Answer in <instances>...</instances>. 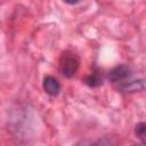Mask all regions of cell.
<instances>
[{
	"label": "cell",
	"mask_w": 146,
	"mask_h": 146,
	"mask_svg": "<svg viewBox=\"0 0 146 146\" xmlns=\"http://www.w3.org/2000/svg\"><path fill=\"white\" fill-rule=\"evenodd\" d=\"M80 67V58L76 54L71 50H64L58 59V71L59 73L66 78L71 79L75 75Z\"/></svg>",
	"instance_id": "cell-1"
},
{
	"label": "cell",
	"mask_w": 146,
	"mask_h": 146,
	"mask_svg": "<svg viewBox=\"0 0 146 146\" xmlns=\"http://www.w3.org/2000/svg\"><path fill=\"white\" fill-rule=\"evenodd\" d=\"M132 74V71L131 68L125 65V64H121V65H117L115 67H113L110 73H108V80L112 82V83H122L124 82L127 79H129Z\"/></svg>",
	"instance_id": "cell-2"
},
{
	"label": "cell",
	"mask_w": 146,
	"mask_h": 146,
	"mask_svg": "<svg viewBox=\"0 0 146 146\" xmlns=\"http://www.w3.org/2000/svg\"><path fill=\"white\" fill-rule=\"evenodd\" d=\"M42 88H43L46 94H48L49 96L55 97L60 91V83L58 82V80L55 76L46 75L42 80Z\"/></svg>",
	"instance_id": "cell-3"
},
{
	"label": "cell",
	"mask_w": 146,
	"mask_h": 146,
	"mask_svg": "<svg viewBox=\"0 0 146 146\" xmlns=\"http://www.w3.org/2000/svg\"><path fill=\"white\" fill-rule=\"evenodd\" d=\"M119 89L123 92H139L145 89V83L143 79L133 81H124L119 84Z\"/></svg>",
	"instance_id": "cell-4"
},
{
	"label": "cell",
	"mask_w": 146,
	"mask_h": 146,
	"mask_svg": "<svg viewBox=\"0 0 146 146\" xmlns=\"http://www.w3.org/2000/svg\"><path fill=\"white\" fill-rule=\"evenodd\" d=\"M103 81H104V76H103V73H102L100 68H95L89 75H87L83 79L84 84H87L90 88H96V87L102 86Z\"/></svg>",
	"instance_id": "cell-5"
},
{
	"label": "cell",
	"mask_w": 146,
	"mask_h": 146,
	"mask_svg": "<svg viewBox=\"0 0 146 146\" xmlns=\"http://www.w3.org/2000/svg\"><path fill=\"white\" fill-rule=\"evenodd\" d=\"M90 146H117V143L115 138L112 137L111 135H105L99 139H97L95 143L90 144Z\"/></svg>",
	"instance_id": "cell-6"
},
{
	"label": "cell",
	"mask_w": 146,
	"mask_h": 146,
	"mask_svg": "<svg viewBox=\"0 0 146 146\" xmlns=\"http://www.w3.org/2000/svg\"><path fill=\"white\" fill-rule=\"evenodd\" d=\"M135 135L141 140L143 144L146 141V124L145 122H139L135 127Z\"/></svg>",
	"instance_id": "cell-7"
},
{
	"label": "cell",
	"mask_w": 146,
	"mask_h": 146,
	"mask_svg": "<svg viewBox=\"0 0 146 146\" xmlns=\"http://www.w3.org/2000/svg\"><path fill=\"white\" fill-rule=\"evenodd\" d=\"M72 146H90V141L87 139H83V140H79L78 143H75Z\"/></svg>",
	"instance_id": "cell-8"
},
{
	"label": "cell",
	"mask_w": 146,
	"mask_h": 146,
	"mask_svg": "<svg viewBox=\"0 0 146 146\" xmlns=\"http://www.w3.org/2000/svg\"><path fill=\"white\" fill-rule=\"evenodd\" d=\"M132 146H145V144H143V143H140V144H138V145H132Z\"/></svg>",
	"instance_id": "cell-9"
}]
</instances>
